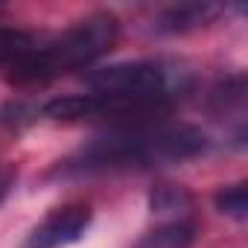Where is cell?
<instances>
[{"label":"cell","mask_w":248,"mask_h":248,"mask_svg":"<svg viewBox=\"0 0 248 248\" xmlns=\"http://www.w3.org/2000/svg\"><path fill=\"white\" fill-rule=\"evenodd\" d=\"M196 239V225L193 222H172L149 231L135 248H190Z\"/></svg>","instance_id":"obj_7"},{"label":"cell","mask_w":248,"mask_h":248,"mask_svg":"<svg viewBox=\"0 0 248 248\" xmlns=\"http://www.w3.org/2000/svg\"><path fill=\"white\" fill-rule=\"evenodd\" d=\"M35 50V38L24 30L12 27H0V64H15L27 53Z\"/></svg>","instance_id":"obj_8"},{"label":"cell","mask_w":248,"mask_h":248,"mask_svg":"<svg viewBox=\"0 0 248 248\" xmlns=\"http://www.w3.org/2000/svg\"><path fill=\"white\" fill-rule=\"evenodd\" d=\"M219 12H222V6H216V3H184V6H172V9L161 12L155 30L167 32V35L193 32L199 27H207Z\"/></svg>","instance_id":"obj_6"},{"label":"cell","mask_w":248,"mask_h":248,"mask_svg":"<svg viewBox=\"0 0 248 248\" xmlns=\"http://www.w3.org/2000/svg\"><path fill=\"white\" fill-rule=\"evenodd\" d=\"M193 196L187 187L181 184H158L152 187L149 193V210L152 216H158L164 225H172V222H190L193 216Z\"/></svg>","instance_id":"obj_5"},{"label":"cell","mask_w":248,"mask_h":248,"mask_svg":"<svg viewBox=\"0 0 248 248\" xmlns=\"http://www.w3.org/2000/svg\"><path fill=\"white\" fill-rule=\"evenodd\" d=\"M216 207H219L225 216L242 222V219L248 216V193H245V184H231V187L219 190V193H216Z\"/></svg>","instance_id":"obj_9"},{"label":"cell","mask_w":248,"mask_h":248,"mask_svg":"<svg viewBox=\"0 0 248 248\" xmlns=\"http://www.w3.org/2000/svg\"><path fill=\"white\" fill-rule=\"evenodd\" d=\"M91 228V207L88 204H64L53 210L41 225L32 228L24 248H67L85 236Z\"/></svg>","instance_id":"obj_4"},{"label":"cell","mask_w":248,"mask_h":248,"mask_svg":"<svg viewBox=\"0 0 248 248\" xmlns=\"http://www.w3.org/2000/svg\"><path fill=\"white\" fill-rule=\"evenodd\" d=\"M3 190H6V187H3V178H0V196H3Z\"/></svg>","instance_id":"obj_10"},{"label":"cell","mask_w":248,"mask_h":248,"mask_svg":"<svg viewBox=\"0 0 248 248\" xmlns=\"http://www.w3.org/2000/svg\"><path fill=\"white\" fill-rule=\"evenodd\" d=\"M88 88L96 96L132 99V102H164L170 105V76L155 62H120L88 73Z\"/></svg>","instance_id":"obj_3"},{"label":"cell","mask_w":248,"mask_h":248,"mask_svg":"<svg viewBox=\"0 0 248 248\" xmlns=\"http://www.w3.org/2000/svg\"><path fill=\"white\" fill-rule=\"evenodd\" d=\"M207 138L196 126L187 123H126L114 126L111 132L93 138L88 146L79 149L73 161H67L76 172H96V170H117V167H149L161 161H187L204 152Z\"/></svg>","instance_id":"obj_1"},{"label":"cell","mask_w":248,"mask_h":248,"mask_svg":"<svg viewBox=\"0 0 248 248\" xmlns=\"http://www.w3.org/2000/svg\"><path fill=\"white\" fill-rule=\"evenodd\" d=\"M117 41V18L108 12L88 15L76 27H70L62 38H56L50 47H35L15 64H9V82L30 85V82H47L53 76H62L67 70L88 67L99 56H105Z\"/></svg>","instance_id":"obj_2"}]
</instances>
